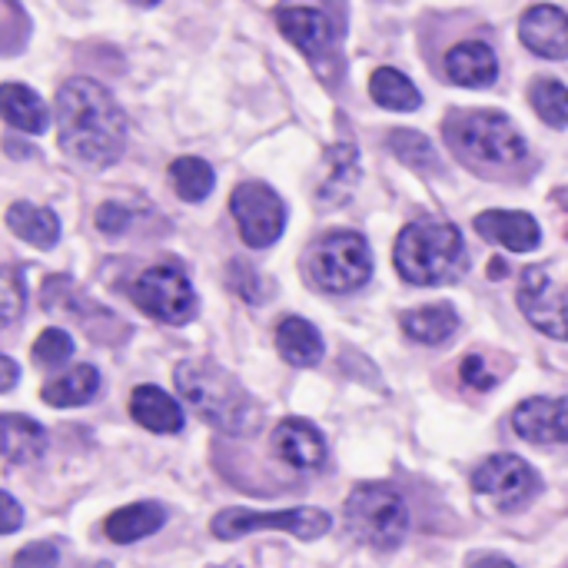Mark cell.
<instances>
[{"label": "cell", "instance_id": "19", "mask_svg": "<svg viewBox=\"0 0 568 568\" xmlns=\"http://www.w3.org/2000/svg\"><path fill=\"white\" fill-rule=\"evenodd\" d=\"M130 416L143 429L160 433V436H173V433L183 429V409H180V403L170 393L156 389V386H136L133 389V396H130Z\"/></svg>", "mask_w": 568, "mask_h": 568}, {"label": "cell", "instance_id": "17", "mask_svg": "<svg viewBox=\"0 0 568 568\" xmlns=\"http://www.w3.org/2000/svg\"><path fill=\"white\" fill-rule=\"evenodd\" d=\"M446 77L459 87H493L499 77V63L489 43L466 40L446 53Z\"/></svg>", "mask_w": 568, "mask_h": 568}, {"label": "cell", "instance_id": "27", "mask_svg": "<svg viewBox=\"0 0 568 568\" xmlns=\"http://www.w3.org/2000/svg\"><path fill=\"white\" fill-rule=\"evenodd\" d=\"M170 180H173V190L180 200L186 203H200L210 196L216 176H213V166L200 156H180L170 163Z\"/></svg>", "mask_w": 568, "mask_h": 568}, {"label": "cell", "instance_id": "31", "mask_svg": "<svg viewBox=\"0 0 568 568\" xmlns=\"http://www.w3.org/2000/svg\"><path fill=\"white\" fill-rule=\"evenodd\" d=\"M30 356H33V363L37 366H43V369H57V366H63L70 356H73V339H70V333L67 329H43L40 336H37V343H33V349H30Z\"/></svg>", "mask_w": 568, "mask_h": 568}, {"label": "cell", "instance_id": "26", "mask_svg": "<svg viewBox=\"0 0 568 568\" xmlns=\"http://www.w3.org/2000/svg\"><path fill=\"white\" fill-rule=\"evenodd\" d=\"M369 97L386 106V110H399V113H409V110H419L423 97L419 90L413 87V80L406 73H399L396 67H379L373 70L369 77Z\"/></svg>", "mask_w": 568, "mask_h": 568}, {"label": "cell", "instance_id": "7", "mask_svg": "<svg viewBox=\"0 0 568 568\" xmlns=\"http://www.w3.org/2000/svg\"><path fill=\"white\" fill-rule=\"evenodd\" d=\"M349 536L373 549H396L409 532V509L389 486H359L343 506Z\"/></svg>", "mask_w": 568, "mask_h": 568}, {"label": "cell", "instance_id": "12", "mask_svg": "<svg viewBox=\"0 0 568 568\" xmlns=\"http://www.w3.org/2000/svg\"><path fill=\"white\" fill-rule=\"evenodd\" d=\"M519 310L526 313V320L539 333L568 343V303L562 296L552 293V283H549V273L546 270L529 266L523 273V283H519Z\"/></svg>", "mask_w": 568, "mask_h": 568}, {"label": "cell", "instance_id": "36", "mask_svg": "<svg viewBox=\"0 0 568 568\" xmlns=\"http://www.w3.org/2000/svg\"><path fill=\"white\" fill-rule=\"evenodd\" d=\"M20 526H23V509H20V503H17L10 493L0 489V536H10V532H17Z\"/></svg>", "mask_w": 568, "mask_h": 568}, {"label": "cell", "instance_id": "38", "mask_svg": "<svg viewBox=\"0 0 568 568\" xmlns=\"http://www.w3.org/2000/svg\"><path fill=\"white\" fill-rule=\"evenodd\" d=\"M469 568H516L509 559H503V556H476Z\"/></svg>", "mask_w": 568, "mask_h": 568}, {"label": "cell", "instance_id": "4", "mask_svg": "<svg viewBox=\"0 0 568 568\" xmlns=\"http://www.w3.org/2000/svg\"><path fill=\"white\" fill-rule=\"evenodd\" d=\"M446 136L459 153L489 166H516L526 160V140L499 110H469L446 120Z\"/></svg>", "mask_w": 568, "mask_h": 568}, {"label": "cell", "instance_id": "28", "mask_svg": "<svg viewBox=\"0 0 568 568\" xmlns=\"http://www.w3.org/2000/svg\"><path fill=\"white\" fill-rule=\"evenodd\" d=\"M529 100L536 106V113L556 126V130H566L568 126V87L556 77H536L532 80V90H529Z\"/></svg>", "mask_w": 568, "mask_h": 568}, {"label": "cell", "instance_id": "16", "mask_svg": "<svg viewBox=\"0 0 568 568\" xmlns=\"http://www.w3.org/2000/svg\"><path fill=\"white\" fill-rule=\"evenodd\" d=\"M476 233L489 243H499L513 253H532L542 243L536 216L523 210H489L476 216Z\"/></svg>", "mask_w": 568, "mask_h": 568}, {"label": "cell", "instance_id": "11", "mask_svg": "<svg viewBox=\"0 0 568 568\" xmlns=\"http://www.w3.org/2000/svg\"><path fill=\"white\" fill-rule=\"evenodd\" d=\"M473 489L489 499L496 509L503 513H516V509H526L536 493L542 489L539 486V476L536 469L519 459V456H509V453H499V456H489L476 473H473Z\"/></svg>", "mask_w": 568, "mask_h": 568}, {"label": "cell", "instance_id": "37", "mask_svg": "<svg viewBox=\"0 0 568 568\" xmlns=\"http://www.w3.org/2000/svg\"><path fill=\"white\" fill-rule=\"evenodd\" d=\"M17 379H20V366L10 356L0 353V393H10Z\"/></svg>", "mask_w": 568, "mask_h": 568}, {"label": "cell", "instance_id": "9", "mask_svg": "<svg viewBox=\"0 0 568 568\" xmlns=\"http://www.w3.org/2000/svg\"><path fill=\"white\" fill-rule=\"evenodd\" d=\"M263 529H276V532H290L303 542H313L320 536H326L333 529V519L323 509H283V513H250V509H223L220 516H213L210 532L223 542L243 539L250 532H263Z\"/></svg>", "mask_w": 568, "mask_h": 568}, {"label": "cell", "instance_id": "3", "mask_svg": "<svg viewBox=\"0 0 568 568\" xmlns=\"http://www.w3.org/2000/svg\"><path fill=\"white\" fill-rule=\"evenodd\" d=\"M393 263L399 276L413 286H446L466 276L469 253L456 223L446 220H416L403 226Z\"/></svg>", "mask_w": 568, "mask_h": 568}, {"label": "cell", "instance_id": "13", "mask_svg": "<svg viewBox=\"0 0 568 568\" xmlns=\"http://www.w3.org/2000/svg\"><path fill=\"white\" fill-rule=\"evenodd\" d=\"M513 426L526 443L536 446L568 443V399H549V396L523 399L513 413Z\"/></svg>", "mask_w": 568, "mask_h": 568}, {"label": "cell", "instance_id": "18", "mask_svg": "<svg viewBox=\"0 0 568 568\" xmlns=\"http://www.w3.org/2000/svg\"><path fill=\"white\" fill-rule=\"evenodd\" d=\"M47 453V429L30 419V416H17V413H3L0 416V456L13 466H27L37 463Z\"/></svg>", "mask_w": 568, "mask_h": 568}, {"label": "cell", "instance_id": "24", "mask_svg": "<svg viewBox=\"0 0 568 568\" xmlns=\"http://www.w3.org/2000/svg\"><path fill=\"white\" fill-rule=\"evenodd\" d=\"M7 226H10L13 236H20L23 243H30L37 250H50L60 240V220H57V213L47 210V206H33L27 200L13 203L7 210Z\"/></svg>", "mask_w": 568, "mask_h": 568}, {"label": "cell", "instance_id": "21", "mask_svg": "<svg viewBox=\"0 0 568 568\" xmlns=\"http://www.w3.org/2000/svg\"><path fill=\"white\" fill-rule=\"evenodd\" d=\"M163 523H166L163 506H156V503H133V506H123V509L110 513L106 523H103V532H106L110 542L130 546V542H140V539L160 532Z\"/></svg>", "mask_w": 568, "mask_h": 568}, {"label": "cell", "instance_id": "30", "mask_svg": "<svg viewBox=\"0 0 568 568\" xmlns=\"http://www.w3.org/2000/svg\"><path fill=\"white\" fill-rule=\"evenodd\" d=\"M329 160H333V180L320 190V203H339V200H346L343 193H346V186L353 183V180H359V166H356V150L353 146H336L333 153H329Z\"/></svg>", "mask_w": 568, "mask_h": 568}, {"label": "cell", "instance_id": "2", "mask_svg": "<svg viewBox=\"0 0 568 568\" xmlns=\"http://www.w3.org/2000/svg\"><path fill=\"white\" fill-rule=\"evenodd\" d=\"M176 389L210 426H216L226 436H250L263 423L260 403L240 386L236 376H230L223 366L210 359H183L173 369Z\"/></svg>", "mask_w": 568, "mask_h": 568}, {"label": "cell", "instance_id": "25", "mask_svg": "<svg viewBox=\"0 0 568 568\" xmlns=\"http://www.w3.org/2000/svg\"><path fill=\"white\" fill-rule=\"evenodd\" d=\"M100 393V373L93 366H77L70 373H63L60 379L47 383L40 389V399L57 406V409H70V406H83Z\"/></svg>", "mask_w": 568, "mask_h": 568}, {"label": "cell", "instance_id": "32", "mask_svg": "<svg viewBox=\"0 0 568 568\" xmlns=\"http://www.w3.org/2000/svg\"><path fill=\"white\" fill-rule=\"evenodd\" d=\"M27 306V290L23 280L13 270H0V323H13L20 320Z\"/></svg>", "mask_w": 568, "mask_h": 568}, {"label": "cell", "instance_id": "34", "mask_svg": "<svg viewBox=\"0 0 568 568\" xmlns=\"http://www.w3.org/2000/svg\"><path fill=\"white\" fill-rule=\"evenodd\" d=\"M130 226H133V213H130L123 203H103V206L97 210V230H100V233L116 236V233H126Z\"/></svg>", "mask_w": 568, "mask_h": 568}, {"label": "cell", "instance_id": "29", "mask_svg": "<svg viewBox=\"0 0 568 568\" xmlns=\"http://www.w3.org/2000/svg\"><path fill=\"white\" fill-rule=\"evenodd\" d=\"M389 150L413 170H423V173L439 170V153L419 130H393L389 133Z\"/></svg>", "mask_w": 568, "mask_h": 568}, {"label": "cell", "instance_id": "22", "mask_svg": "<svg viewBox=\"0 0 568 568\" xmlns=\"http://www.w3.org/2000/svg\"><path fill=\"white\" fill-rule=\"evenodd\" d=\"M0 116L23 133H43L50 126L47 103L27 83H0Z\"/></svg>", "mask_w": 568, "mask_h": 568}, {"label": "cell", "instance_id": "5", "mask_svg": "<svg viewBox=\"0 0 568 568\" xmlns=\"http://www.w3.org/2000/svg\"><path fill=\"white\" fill-rule=\"evenodd\" d=\"M276 23L300 47L323 80L339 73V43L346 33V7H276Z\"/></svg>", "mask_w": 568, "mask_h": 568}, {"label": "cell", "instance_id": "10", "mask_svg": "<svg viewBox=\"0 0 568 568\" xmlns=\"http://www.w3.org/2000/svg\"><path fill=\"white\" fill-rule=\"evenodd\" d=\"M230 213L240 226V236L253 250H266L283 236L286 226V203L280 193L260 180H246L230 196Z\"/></svg>", "mask_w": 568, "mask_h": 568}, {"label": "cell", "instance_id": "35", "mask_svg": "<svg viewBox=\"0 0 568 568\" xmlns=\"http://www.w3.org/2000/svg\"><path fill=\"white\" fill-rule=\"evenodd\" d=\"M459 373H463V383H469L473 389H493L496 386V376L486 369V359L476 356V353L463 359V369Z\"/></svg>", "mask_w": 568, "mask_h": 568}, {"label": "cell", "instance_id": "33", "mask_svg": "<svg viewBox=\"0 0 568 568\" xmlns=\"http://www.w3.org/2000/svg\"><path fill=\"white\" fill-rule=\"evenodd\" d=\"M60 556L50 542H30L13 556V568H57Z\"/></svg>", "mask_w": 568, "mask_h": 568}, {"label": "cell", "instance_id": "20", "mask_svg": "<svg viewBox=\"0 0 568 568\" xmlns=\"http://www.w3.org/2000/svg\"><path fill=\"white\" fill-rule=\"evenodd\" d=\"M399 326L409 339L423 343V346H443L456 336L459 329V313L453 303H433L423 310H409L399 316Z\"/></svg>", "mask_w": 568, "mask_h": 568}, {"label": "cell", "instance_id": "6", "mask_svg": "<svg viewBox=\"0 0 568 568\" xmlns=\"http://www.w3.org/2000/svg\"><path fill=\"white\" fill-rule=\"evenodd\" d=\"M310 280L326 293H353L373 276V250L363 233L336 230L310 246L306 256Z\"/></svg>", "mask_w": 568, "mask_h": 568}, {"label": "cell", "instance_id": "15", "mask_svg": "<svg viewBox=\"0 0 568 568\" xmlns=\"http://www.w3.org/2000/svg\"><path fill=\"white\" fill-rule=\"evenodd\" d=\"M523 43L546 57V60H566L568 57V13L556 3H532L519 20Z\"/></svg>", "mask_w": 568, "mask_h": 568}, {"label": "cell", "instance_id": "1", "mask_svg": "<svg viewBox=\"0 0 568 568\" xmlns=\"http://www.w3.org/2000/svg\"><path fill=\"white\" fill-rule=\"evenodd\" d=\"M53 116L60 146L73 160L90 166H110L120 160L126 146V116L103 83L90 77L67 80L57 90Z\"/></svg>", "mask_w": 568, "mask_h": 568}, {"label": "cell", "instance_id": "14", "mask_svg": "<svg viewBox=\"0 0 568 568\" xmlns=\"http://www.w3.org/2000/svg\"><path fill=\"white\" fill-rule=\"evenodd\" d=\"M273 449H276V456H280L286 466H293V469H300V473H320V469L326 466V456H329L323 433H320L313 423L296 419V416H293V419H283V423L276 426V433H273Z\"/></svg>", "mask_w": 568, "mask_h": 568}, {"label": "cell", "instance_id": "23", "mask_svg": "<svg viewBox=\"0 0 568 568\" xmlns=\"http://www.w3.org/2000/svg\"><path fill=\"white\" fill-rule=\"evenodd\" d=\"M276 349L290 366L310 369L323 359V336L313 323H306L300 316H286L276 326Z\"/></svg>", "mask_w": 568, "mask_h": 568}, {"label": "cell", "instance_id": "8", "mask_svg": "<svg viewBox=\"0 0 568 568\" xmlns=\"http://www.w3.org/2000/svg\"><path fill=\"white\" fill-rule=\"evenodd\" d=\"M130 300L136 303V310L166 326H183L196 316V290L190 276L173 263L143 270L130 283Z\"/></svg>", "mask_w": 568, "mask_h": 568}]
</instances>
